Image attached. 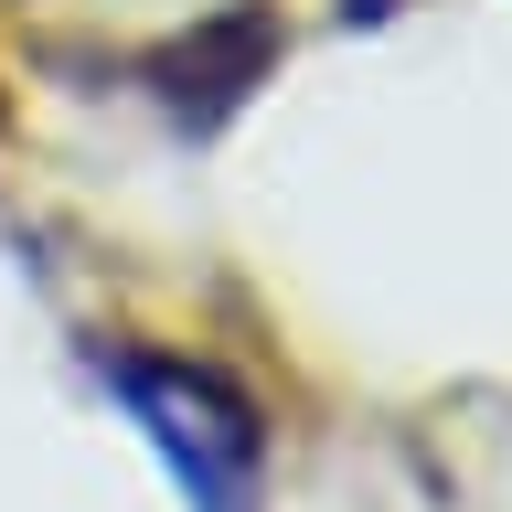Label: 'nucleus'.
Wrapping results in <instances>:
<instances>
[{"label":"nucleus","mask_w":512,"mask_h":512,"mask_svg":"<svg viewBox=\"0 0 512 512\" xmlns=\"http://www.w3.org/2000/svg\"><path fill=\"white\" fill-rule=\"evenodd\" d=\"M278 43H288L278 11H267V0H235V11H214V22H192V32H171V43L150 54V96H160L182 128H224L256 86H267Z\"/></svg>","instance_id":"obj_2"},{"label":"nucleus","mask_w":512,"mask_h":512,"mask_svg":"<svg viewBox=\"0 0 512 512\" xmlns=\"http://www.w3.org/2000/svg\"><path fill=\"white\" fill-rule=\"evenodd\" d=\"M107 384L139 416V438L171 459L192 512H256L267 502V416H256V395L235 374L192 363V352H118Z\"/></svg>","instance_id":"obj_1"}]
</instances>
